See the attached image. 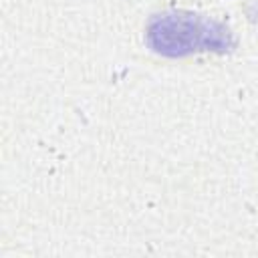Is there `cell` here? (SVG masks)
I'll list each match as a JSON object with an SVG mask.
<instances>
[{
  "instance_id": "6da1fadb",
  "label": "cell",
  "mask_w": 258,
  "mask_h": 258,
  "mask_svg": "<svg viewBox=\"0 0 258 258\" xmlns=\"http://www.w3.org/2000/svg\"><path fill=\"white\" fill-rule=\"evenodd\" d=\"M147 46L167 58H183L200 52L226 54L236 46L232 30L210 16L187 10L153 14L145 26Z\"/></svg>"
}]
</instances>
